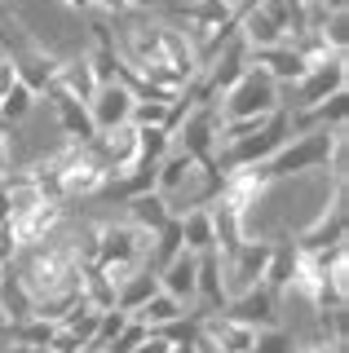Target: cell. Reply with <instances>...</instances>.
Returning <instances> with one entry per match:
<instances>
[{"label": "cell", "instance_id": "cell-19", "mask_svg": "<svg viewBox=\"0 0 349 353\" xmlns=\"http://www.w3.org/2000/svg\"><path fill=\"white\" fill-rule=\"evenodd\" d=\"M195 296H203L208 314H212V309H226V301H230V292H226V274H221V256H217V252H199Z\"/></svg>", "mask_w": 349, "mask_h": 353}, {"label": "cell", "instance_id": "cell-24", "mask_svg": "<svg viewBox=\"0 0 349 353\" xmlns=\"http://www.w3.org/2000/svg\"><path fill=\"white\" fill-rule=\"evenodd\" d=\"M31 106H36V93H31L23 80H14L5 93H0V124H5V128L23 124V119L31 115Z\"/></svg>", "mask_w": 349, "mask_h": 353}, {"label": "cell", "instance_id": "cell-32", "mask_svg": "<svg viewBox=\"0 0 349 353\" xmlns=\"http://www.w3.org/2000/svg\"><path fill=\"white\" fill-rule=\"evenodd\" d=\"M9 353H49V349H36V345H14Z\"/></svg>", "mask_w": 349, "mask_h": 353}, {"label": "cell", "instance_id": "cell-1", "mask_svg": "<svg viewBox=\"0 0 349 353\" xmlns=\"http://www.w3.org/2000/svg\"><path fill=\"white\" fill-rule=\"evenodd\" d=\"M119 22V58H124L141 80L168 88V93H181L195 75H199V58H195L190 40L181 36L172 22H146V18H111Z\"/></svg>", "mask_w": 349, "mask_h": 353}, {"label": "cell", "instance_id": "cell-10", "mask_svg": "<svg viewBox=\"0 0 349 353\" xmlns=\"http://www.w3.org/2000/svg\"><path fill=\"white\" fill-rule=\"evenodd\" d=\"M62 225H67V203L62 199H40V203H31V208L9 216V239L23 252V248H36V243L53 239Z\"/></svg>", "mask_w": 349, "mask_h": 353}, {"label": "cell", "instance_id": "cell-28", "mask_svg": "<svg viewBox=\"0 0 349 353\" xmlns=\"http://www.w3.org/2000/svg\"><path fill=\"white\" fill-rule=\"evenodd\" d=\"M292 353H345V340H332V336H310V340H297Z\"/></svg>", "mask_w": 349, "mask_h": 353}, {"label": "cell", "instance_id": "cell-6", "mask_svg": "<svg viewBox=\"0 0 349 353\" xmlns=\"http://www.w3.org/2000/svg\"><path fill=\"white\" fill-rule=\"evenodd\" d=\"M292 137V124H288V110H275V115L266 119V128H257L252 137H239V141H221L217 146V168L221 172H235V168H252V163L270 159L283 141Z\"/></svg>", "mask_w": 349, "mask_h": 353}, {"label": "cell", "instance_id": "cell-31", "mask_svg": "<svg viewBox=\"0 0 349 353\" xmlns=\"http://www.w3.org/2000/svg\"><path fill=\"white\" fill-rule=\"evenodd\" d=\"M62 5H67V9H80V14H84V9H93V0H62Z\"/></svg>", "mask_w": 349, "mask_h": 353}, {"label": "cell", "instance_id": "cell-16", "mask_svg": "<svg viewBox=\"0 0 349 353\" xmlns=\"http://www.w3.org/2000/svg\"><path fill=\"white\" fill-rule=\"evenodd\" d=\"M137 97L128 93L119 80H106V84H97L93 88V97H89V119H93V128H115V124H128V110H133Z\"/></svg>", "mask_w": 349, "mask_h": 353}, {"label": "cell", "instance_id": "cell-26", "mask_svg": "<svg viewBox=\"0 0 349 353\" xmlns=\"http://www.w3.org/2000/svg\"><path fill=\"white\" fill-rule=\"evenodd\" d=\"M252 353H292V336L283 327H266V331H257Z\"/></svg>", "mask_w": 349, "mask_h": 353}, {"label": "cell", "instance_id": "cell-14", "mask_svg": "<svg viewBox=\"0 0 349 353\" xmlns=\"http://www.w3.org/2000/svg\"><path fill=\"white\" fill-rule=\"evenodd\" d=\"M45 97L53 102V115H58V128H62V137H71V141H93V119H89V102H80L75 93H67L58 80H53L45 88Z\"/></svg>", "mask_w": 349, "mask_h": 353}, {"label": "cell", "instance_id": "cell-34", "mask_svg": "<svg viewBox=\"0 0 349 353\" xmlns=\"http://www.w3.org/2000/svg\"><path fill=\"white\" fill-rule=\"evenodd\" d=\"M5 274H9V261H0V283H5Z\"/></svg>", "mask_w": 349, "mask_h": 353}, {"label": "cell", "instance_id": "cell-29", "mask_svg": "<svg viewBox=\"0 0 349 353\" xmlns=\"http://www.w3.org/2000/svg\"><path fill=\"white\" fill-rule=\"evenodd\" d=\"M93 9H102L106 18H124L128 14V0H93Z\"/></svg>", "mask_w": 349, "mask_h": 353}, {"label": "cell", "instance_id": "cell-5", "mask_svg": "<svg viewBox=\"0 0 349 353\" xmlns=\"http://www.w3.org/2000/svg\"><path fill=\"white\" fill-rule=\"evenodd\" d=\"M217 119H248V115H275L283 106L279 102V84L270 80L266 71H257V66H243V75L226 88L221 97H217Z\"/></svg>", "mask_w": 349, "mask_h": 353}, {"label": "cell", "instance_id": "cell-23", "mask_svg": "<svg viewBox=\"0 0 349 353\" xmlns=\"http://www.w3.org/2000/svg\"><path fill=\"white\" fill-rule=\"evenodd\" d=\"M190 309L181 305V301H172L168 292H155L146 305L137 309V314H128V318H137L141 327H150V331H159V327H168V323H177V318H186Z\"/></svg>", "mask_w": 349, "mask_h": 353}, {"label": "cell", "instance_id": "cell-22", "mask_svg": "<svg viewBox=\"0 0 349 353\" xmlns=\"http://www.w3.org/2000/svg\"><path fill=\"white\" fill-rule=\"evenodd\" d=\"M124 208H128V221H133V225H141L146 234H155V230H163V225L172 221L168 203H163L155 190H141V194H133V199H124Z\"/></svg>", "mask_w": 349, "mask_h": 353}, {"label": "cell", "instance_id": "cell-12", "mask_svg": "<svg viewBox=\"0 0 349 353\" xmlns=\"http://www.w3.org/2000/svg\"><path fill=\"white\" fill-rule=\"evenodd\" d=\"M199 336L208 340L217 353H252V345H257V327L239 323V318L221 314V309L199 314Z\"/></svg>", "mask_w": 349, "mask_h": 353}, {"label": "cell", "instance_id": "cell-7", "mask_svg": "<svg viewBox=\"0 0 349 353\" xmlns=\"http://www.w3.org/2000/svg\"><path fill=\"white\" fill-rule=\"evenodd\" d=\"M345 230H349V181H332V199L323 203V212L314 216L301 234H292V243H297L305 256H314V252L341 248Z\"/></svg>", "mask_w": 349, "mask_h": 353}, {"label": "cell", "instance_id": "cell-27", "mask_svg": "<svg viewBox=\"0 0 349 353\" xmlns=\"http://www.w3.org/2000/svg\"><path fill=\"white\" fill-rule=\"evenodd\" d=\"M141 336H146V327H141L137 318H128L124 331H119V336L111 340V349H106V353H133V349L141 345Z\"/></svg>", "mask_w": 349, "mask_h": 353}, {"label": "cell", "instance_id": "cell-20", "mask_svg": "<svg viewBox=\"0 0 349 353\" xmlns=\"http://www.w3.org/2000/svg\"><path fill=\"white\" fill-rule=\"evenodd\" d=\"M155 292H159V274L150 270V265H137V270L115 287V309H119V314H137Z\"/></svg>", "mask_w": 349, "mask_h": 353}, {"label": "cell", "instance_id": "cell-13", "mask_svg": "<svg viewBox=\"0 0 349 353\" xmlns=\"http://www.w3.org/2000/svg\"><path fill=\"white\" fill-rule=\"evenodd\" d=\"M221 314H230V318H239V323L266 331V327H279V296L270 292V287H261V283H257V287H248V292L230 296Z\"/></svg>", "mask_w": 349, "mask_h": 353}, {"label": "cell", "instance_id": "cell-25", "mask_svg": "<svg viewBox=\"0 0 349 353\" xmlns=\"http://www.w3.org/2000/svg\"><path fill=\"white\" fill-rule=\"evenodd\" d=\"M53 327H58V323H49V318H36V314H31L27 323L9 327V336H14V345H36V349H49Z\"/></svg>", "mask_w": 349, "mask_h": 353}, {"label": "cell", "instance_id": "cell-17", "mask_svg": "<svg viewBox=\"0 0 349 353\" xmlns=\"http://www.w3.org/2000/svg\"><path fill=\"white\" fill-rule=\"evenodd\" d=\"M345 84H349V75H345V53H341V58H332L327 66H314V71H305L301 80H297L301 110H305V106H319L323 97H332V93H345Z\"/></svg>", "mask_w": 349, "mask_h": 353}, {"label": "cell", "instance_id": "cell-33", "mask_svg": "<svg viewBox=\"0 0 349 353\" xmlns=\"http://www.w3.org/2000/svg\"><path fill=\"white\" fill-rule=\"evenodd\" d=\"M323 9H345V0H319Z\"/></svg>", "mask_w": 349, "mask_h": 353}, {"label": "cell", "instance_id": "cell-4", "mask_svg": "<svg viewBox=\"0 0 349 353\" xmlns=\"http://www.w3.org/2000/svg\"><path fill=\"white\" fill-rule=\"evenodd\" d=\"M341 132H345V124H341V128H305V132H292V137L283 141V146L270 154V159L252 163V172H257L266 185L283 181V176L319 172V168H327L332 146H336V137H341Z\"/></svg>", "mask_w": 349, "mask_h": 353}, {"label": "cell", "instance_id": "cell-30", "mask_svg": "<svg viewBox=\"0 0 349 353\" xmlns=\"http://www.w3.org/2000/svg\"><path fill=\"white\" fill-rule=\"evenodd\" d=\"M163 5H168V0H128V9H146V14H155Z\"/></svg>", "mask_w": 349, "mask_h": 353}, {"label": "cell", "instance_id": "cell-21", "mask_svg": "<svg viewBox=\"0 0 349 353\" xmlns=\"http://www.w3.org/2000/svg\"><path fill=\"white\" fill-rule=\"evenodd\" d=\"M181 248L195 252V256H199V252H217V234H212V212H208V203L181 212Z\"/></svg>", "mask_w": 349, "mask_h": 353}, {"label": "cell", "instance_id": "cell-9", "mask_svg": "<svg viewBox=\"0 0 349 353\" xmlns=\"http://www.w3.org/2000/svg\"><path fill=\"white\" fill-rule=\"evenodd\" d=\"M288 36H292L288 0H248L243 5V18H239V40H243V49L283 44Z\"/></svg>", "mask_w": 349, "mask_h": 353}, {"label": "cell", "instance_id": "cell-2", "mask_svg": "<svg viewBox=\"0 0 349 353\" xmlns=\"http://www.w3.org/2000/svg\"><path fill=\"white\" fill-rule=\"evenodd\" d=\"M23 172L45 194L62 199V203H67V199H93L111 185V168H106L102 154L93 150V141H71V137L62 141L58 150H49L45 159L27 163Z\"/></svg>", "mask_w": 349, "mask_h": 353}, {"label": "cell", "instance_id": "cell-8", "mask_svg": "<svg viewBox=\"0 0 349 353\" xmlns=\"http://www.w3.org/2000/svg\"><path fill=\"white\" fill-rule=\"evenodd\" d=\"M172 146L186 150L203 168V176L221 181V168H217V106H195L177 124V132H172Z\"/></svg>", "mask_w": 349, "mask_h": 353}, {"label": "cell", "instance_id": "cell-11", "mask_svg": "<svg viewBox=\"0 0 349 353\" xmlns=\"http://www.w3.org/2000/svg\"><path fill=\"white\" fill-rule=\"evenodd\" d=\"M93 150L102 154V163L111 168V181L115 176H128L137 168V128L133 124H115V128H97L93 132Z\"/></svg>", "mask_w": 349, "mask_h": 353}, {"label": "cell", "instance_id": "cell-15", "mask_svg": "<svg viewBox=\"0 0 349 353\" xmlns=\"http://www.w3.org/2000/svg\"><path fill=\"white\" fill-rule=\"evenodd\" d=\"M243 62L257 66V71H266L275 84H297L305 75V62L297 58V49H292L288 40H283V44H266V49H243Z\"/></svg>", "mask_w": 349, "mask_h": 353}, {"label": "cell", "instance_id": "cell-18", "mask_svg": "<svg viewBox=\"0 0 349 353\" xmlns=\"http://www.w3.org/2000/svg\"><path fill=\"white\" fill-rule=\"evenodd\" d=\"M195 270H199V256L181 248L177 256L163 265V270H155L159 274V292H168L172 301H181V305L190 309L195 301H199V296H195Z\"/></svg>", "mask_w": 349, "mask_h": 353}, {"label": "cell", "instance_id": "cell-3", "mask_svg": "<svg viewBox=\"0 0 349 353\" xmlns=\"http://www.w3.org/2000/svg\"><path fill=\"white\" fill-rule=\"evenodd\" d=\"M18 287L27 292L31 301V314L36 305L45 301H58V296H80V256H75V239H45L36 248H23L14 261Z\"/></svg>", "mask_w": 349, "mask_h": 353}]
</instances>
